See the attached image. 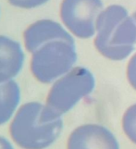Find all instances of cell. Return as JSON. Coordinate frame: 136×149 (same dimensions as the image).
<instances>
[{"label":"cell","mask_w":136,"mask_h":149,"mask_svg":"<svg viewBox=\"0 0 136 149\" xmlns=\"http://www.w3.org/2000/svg\"><path fill=\"white\" fill-rule=\"evenodd\" d=\"M24 45L32 54L30 68L34 78L50 84L72 70L77 60L71 35L51 19L35 22L25 30Z\"/></svg>","instance_id":"cell-1"},{"label":"cell","mask_w":136,"mask_h":149,"mask_svg":"<svg viewBox=\"0 0 136 149\" xmlns=\"http://www.w3.org/2000/svg\"><path fill=\"white\" fill-rule=\"evenodd\" d=\"M62 116L46 105L28 102L20 106L9 124L12 141L22 149H46L59 139Z\"/></svg>","instance_id":"cell-2"},{"label":"cell","mask_w":136,"mask_h":149,"mask_svg":"<svg viewBox=\"0 0 136 149\" xmlns=\"http://www.w3.org/2000/svg\"><path fill=\"white\" fill-rule=\"evenodd\" d=\"M95 45L98 52L111 60H122L133 52L136 43V25L127 10L111 5L98 16Z\"/></svg>","instance_id":"cell-3"},{"label":"cell","mask_w":136,"mask_h":149,"mask_svg":"<svg viewBox=\"0 0 136 149\" xmlns=\"http://www.w3.org/2000/svg\"><path fill=\"white\" fill-rule=\"evenodd\" d=\"M95 77L86 68L76 67L57 79L50 88L45 104L57 114L70 111L95 88Z\"/></svg>","instance_id":"cell-4"},{"label":"cell","mask_w":136,"mask_h":149,"mask_svg":"<svg viewBox=\"0 0 136 149\" xmlns=\"http://www.w3.org/2000/svg\"><path fill=\"white\" fill-rule=\"evenodd\" d=\"M102 11L101 0H62L59 14L70 33L87 39L95 34L96 20Z\"/></svg>","instance_id":"cell-5"},{"label":"cell","mask_w":136,"mask_h":149,"mask_svg":"<svg viewBox=\"0 0 136 149\" xmlns=\"http://www.w3.org/2000/svg\"><path fill=\"white\" fill-rule=\"evenodd\" d=\"M67 149H119V146L116 137L106 127L83 124L71 132Z\"/></svg>","instance_id":"cell-6"},{"label":"cell","mask_w":136,"mask_h":149,"mask_svg":"<svg viewBox=\"0 0 136 149\" xmlns=\"http://www.w3.org/2000/svg\"><path fill=\"white\" fill-rule=\"evenodd\" d=\"M24 58L19 42L0 35V83L13 81L22 70Z\"/></svg>","instance_id":"cell-7"},{"label":"cell","mask_w":136,"mask_h":149,"mask_svg":"<svg viewBox=\"0 0 136 149\" xmlns=\"http://www.w3.org/2000/svg\"><path fill=\"white\" fill-rule=\"evenodd\" d=\"M20 89L15 81L0 83V126L12 120L19 109Z\"/></svg>","instance_id":"cell-8"},{"label":"cell","mask_w":136,"mask_h":149,"mask_svg":"<svg viewBox=\"0 0 136 149\" xmlns=\"http://www.w3.org/2000/svg\"><path fill=\"white\" fill-rule=\"evenodd\" d=\"M122 129L126 136L136 145V104L125 111L122 117Z\"/></svg>","instance_id":"cell-9"},{"label":"cell","mask_w":136,"mask_h":149,"mask_svg":"<svg viewBox=\"0 0 136 149\" xmlns=\"http://www.w3.org/2000/svg\"><path fill=\"white\" fill-rule=\"evenodd\" d=\"M48 0H8L13 7L23 9H32L45 4Z\"/></svg>","instance_id":"cell-10"},{"label":"cell","mask_w":136,"mask_h":149,"mask_svg":"<svg viewBox=\"0 0 136 149\" xmlns=\"http://www.w3.org/2000/svg\"><path fill=\"white\" fill-rule=\"evenodd\" d=\"M127 79L133 88L136 90V54L130 59L128 63Z\"/></svg>","instance_id":"cell-11"},{"label":"cell","mask_w":136,"mask_h":149,"mask_svg":"<svg viewBox=\"0 0 136 149\" xmlns=\"http://www.w3.org/2000/svg\"><path fill=\"white\" fill-rule=\"evenodd\" d=\"M0 149H14V147L7 138L0 136Z\"/></svg>","instance_id":"cell-12"},{"label":"cell","mask_w":136,"mask_h":149,"mask_svg":"<svg viewBox=\"0 0 136 149\" xmlns=\"http://www.w3.org/2000/svg\"><path fill=\"white\" fill-rule=\"evenodd\" d=\"M132 18H133V22H134L135 25H136V12L133 13V14L132 15Z\"/></svg>","instance_id":"cell-13"}]
</instances>
